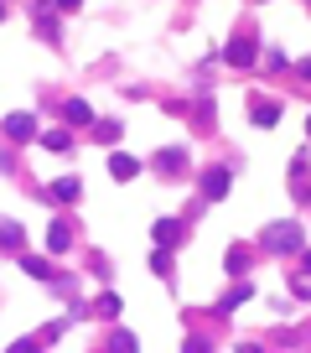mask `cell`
Instances as JSON below:
<instances>
[{
	"instance_id": "cell-1",
	"label": "cell",
	"mask_w": 311,
	"mask_h": 353,
	"mask_svg": "<svg viewBox=\"0 0 311 353\" xmlns=\"http://www.w3.org/2000/svg\"><path fill=\"white\" fill-rule=\"evenodd\" d=\"M265 249H275V255H290V249H301V229L296 224H275L265 234Z\"/></svg>"
},
{
	"instance_id": "cell-2",
	"label": "cell",
	"mask_w": 311,
	"mask_h": 353,
	"mask_svg": "<svg viewBox=\"0 0 311 353\" xmlns=\"http://www.w3.org/2000/svg\"><path fill=\"white\" fill-rule=\"evenodd\" d=\"M5 135H16V141H32V135H36V119H32V115H11V119H5Z\"/></svg>"
},
{
	"instance_id": "cell-3",
	"label": "cell",
	"mask_w": 311,
	"mask_h": 353,
	"mask_svg": "<svg viewBox=\"0 0 311 353\" xmlns=\"http://www.w3.org/2000/svg\"><path fill=\"white\" fill-rule=\"evenodd\" d=\"M203 192H207V198H223V192H229V172H218V166L203 172Z\"/></svg>"
},
{
	"instance_id": "cell-4",
	"label": "cell",
	"mask_w": 311,
	"mask_h": 353,
	"mask_svg": "<svg viewBox=\"0 0 311 353\" xmlns=\"http://www.w3.org/2000/svg\"><path fill=\"white\" fill-rule=\"evenodd\" d=\"M109 172H115L119 182H130V176L140 172V166H135V156H125V151H119V156H109Z\"/></svg>"
},
{
	"instance_id": "cell-5",
	"label": "cell",
	"mask_w": 311,
	"mask_h": 353,
	"mask_svg": "<svg viewBox=\"0 0 311 353\" xmlns=\"http://www.w3.org/2000/svg\"><path fill=\"white\" fill-rule=\"evenodd\" d=\"M42 146H47V151H73L68 130H47V135H42Z\"/></svg>"
},
{
	"instance_id": "cell-6",
	"label": "cell",
	"mask_w": 311,
	"mask_h": 353,
	"mask_svg": "<svg viewBox=\"0 0 311 353\" xmlns=\"http://www.w3.org/2000/svg\"><path fill=\"white\" fill-rule=\"evenodd\" d=\"M68 224H52V229H47V249H68Z\"/></svg>"
},
{
	"instance_id": "cell-7",
	"label": "cell",
	"mask_w": 311,
	"mask_h": 353,
	"mask_svg": "<svg viewBox=\"0 0 311 353\" xmlns=\"http://www.w3.org/2000/svg\"><path fill=\"white\" fill-rule=\"evenodd\" d=\"M52 192H58L62 203H73V198H78V176H62V182H52Z\"/></svg>"
},
{
	"instance_id": "cell-8",
	"label": "cell",
	"mask_w": 311,
	"mask_h": 353,
	"mask_svg": "<svg viewBox=\"0 0 311 353\" xmlns=\"http://www.w3.org/2000/svg\"><path fill=\"white\" fill-rule=\"evenodd\" d=\"M68 119H73V125H89V119H93V109L83 104V99H73V104H68Z\"/></svg>"
},
{
	"instance_id": "cell-9",
	"label": "cell",
	"mask_w": 311,
	"mask_h": 353,
	"mask_svg": "<svg viewBox=\"0 0 311 353\" xmlns=\"http://www.w3.org/2000/svg\"><path fill=\"white\" fill-rule=\"evenodd\" d=\"M275 119H280L275 104H254V125H275Z\"/></svg>"
},
{
	"instance_id": "cell-10",
	"label": "cell",
	"mask_w": 311,
	"mask_h": 353,
	"mask_svg": "<svg viewBox=\"0 0 311 353\" xmlns=\"http://www.w3.org/2000/svg\"><path fill=\"white\" fill-rule=\"evenodd\" d=\"M229 58H233V62H249V58H254V47H249V42H233Z\"/></svg>"
},
{
	"instance_id": "cell-11",
	"label": "cell",
	"mask_w": 311,
	"mask_h": 353,
	"mask_svg": "<svg viewBox=\"0 0 311 353\" xmlns=\"http://www.w3.org/2000/svg\"><path fill=\"white\" fill-rule=\"evenodd\" d=\"M115 353H135V338H130V332H119V338H115Z\"/></svg>"
},
{
	"instance_id": "cell-12",
	"label": "cell",
	"mask_w": 311,
	"mask_h": 353,
	"mask_svg": "<svg viewBox=\"0 0 311 353\" xmlns=\"http://www.w3.org/2000/svg\"><path fill=\"white\" fill-rule=\"evenodd\" d=\"M11 353H36V343H16V348Z\"/></svg>"
},
{
	"instance_id": "cell-13",
	"label": "cell",
	"mask_w": 311,
	"mask_h": 353,
	"mask_svg": "<svg viewBox=\"0 0 311 353\" xmlns=\"http://www.w3.org/2000/svg\"><path fill=\"white\" fill-rule=\"evenodd\" d=\"M187 353H207V343H187Z\"/></svg>"
},
{
	"instance_id": "cell-14",
	"label": "cell",
	"mask_w": 311,
	"mask_h": 353,
	"mask_svg": "<svg viewBox=\"0 0 311 353\" xmlns=\"http://www.w3.org/2000/svg\"><path fill=\"white\" fill-rule=\"evenodd\" d=\"M58 5H62V11H73V5H78V0H58Z\"/></svg>"
},
{
	"instance_id": "cell-15",
	"label": "cell",
	"mask_w": 311,
	"mask_h": 353,
	"mask_svg": "<svg viewBox=\"0 0 311 353\" xmlns=\"http://www.w3.org/2000/svg\"><path fill=\"white\" fill-rule=\"evenodd\" d=\"M301 73H306V78H311V58H306V62H301Z\"/></svg>"
},
{
	"instance_id": "cell-16",
	"label": "cell",
	"mask_w": 311,
	"mask_h": 353,
	"mask_svg": "<svg viewBox=\"0 0 311 353\" xmlns=\"http://www.w3.org/2000/svg\"><path fill=\"white\" fill-rule=\"evenodd\" d=\"M306 271H311V255H306Z\"/></svg>"
}]
</instances>
